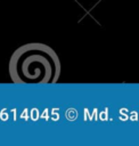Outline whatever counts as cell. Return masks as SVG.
<instances>
[{
	"mask_svg": "<svg viewBox=\"0 0 139 146\" xmlns=\"http://www.w3.org/2000/svg\"><path fill=\"white\" fill-rule=\"evenodd\" d=\"M9 74L15 83H54L60 74V62L47 44L27 43L11 55Z\"/></svg>",
	"mask_w": 139,
	"mask_h": 146,
	"instance_id": "6da1fadb",
	"label": "cell"
}]
</instances>
